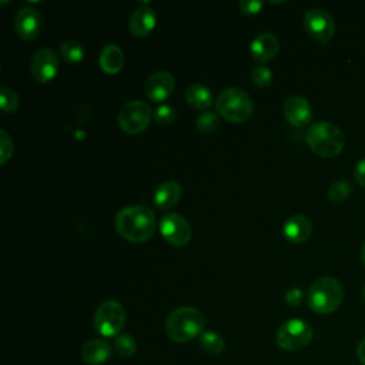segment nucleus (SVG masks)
Masks as SVG:
<instances>
[{"mask_svg":"<svg viewBox=\"0 0 365 365\" xmlns=\"http://www.w3.org/2000/svg\"><path fill=\"white\" fill-rule=\"evenodd\" d=\"M113 354L111 345L100 338L87 341L81 348V358L90 365H101L110 359Z\"/></svg>","mask_w":365,"mask_h":365,"instance_id":"a211bd4d","label":"nucleus"},{"mask_svg":"<svg viewBox=\"0 0 365 365\" xmlns=\"http://www.w3.org/2000/svg\"><path fill=\"white\" fill-rule=\"evenodd\" d=\"M215 106L217 113L231 123H244L254 111V103L250 94L235 87L222 90L217 97Z\"/></svg>","mask_w":365,"mask_h":365,"instance_id":"39448f33","label":"nucleus"},{"mask_svg":"<svg viewBox=\"0 0 365 365\" xmlns=\"http://www.w3.org/2000/svg\"><path fill=\"white\" fill-rule=\"evenodd\" d=\"M157 23L155 11L150 7H138L130 17L128 27L134 37H147L151 34Z\"/></svg>","mask_w":365,"mask_h":365,"instance_id":"f3484780","label":"nucleus"},{"mask_svg":"<svg viewBox=\"0 0 365 365\" xmlns=\"http://www.w3.org/2000/svg\"><path fill=\"white\" fill-rule=\"evenodd\" d=\"M114 349L121 358H130L137 351V342L130 334H120L114 338Z\"/></svg>","mask_w":365,"mask_h":365,"instance_id":"b1692460","label":"nucleus"},{"mask_svg":"<svg viewBox=\"0 0 365 365\" xmlns=\"http://www.w3.org/2000/svg\"><path fill=\"white\" fill-rule=\"evenodd\" d=\"M344 299V288L334 277H321L315 279L307 292L308 307L321 315L334 312Z\"/></svg>","mask_w":365,"mask_h":365,"instance_id":"20e7f679","label":"nucleus"},{"mask_svg":"<svg viewBox=\"0 0 365 365\" xmlns=\"http://www.w3.org/2000/svg\"><path fill=\"white\" fill-rule=\"evenodd\" d=\"M279 50L278 38L272 33H259L250 46V53L254 60L259 63H267L272 60Z\"/></svg>","mask_w":365,"mask_h":365,"instance_id":"dca6fc26","label":"nucleus"},{"mask_svg":"<svg viewBox=\"0 0 365 365\" xmlns=\"http://www.w3.org/2000/svg\"><path fill=\"white\" fill-rule=\"evenodd\" d=\"M93 322L101 336L115 338L125 325V309L118 301H104L96 309Z\"/></svg>","mask_w":365,"mask_h":365,"instance_id":"0eeeda50","label":"nucleus"},{"mask_svg":"<svg viewBox=\"0 0 365 365\" xmlns=\"http://www.w3.org/2000/svg\"><path fill=\"white\" fill-rule=\"evenodd\" d=\"M362 297H364V301H365V285H364V289H362Z\"/></svg>","mask_w":365,"mask_h":365,"instance_id":"c9c22d12","label":"nucleus"},{"mask_svg":"<svg viewBox=\"0 0 365 365\" xmlns=\"http://www.w3.org/2000/svg\"><path fill=\"white\" fill-rule=\"evenodd\" d=\"M205 318L192 307H178L171 311L165 319L164 329L170 339L187 342L204 332Z\"/></svg>","mask_w":365,"mask_h":365,"instance_id":"f03ea898","label":"nucleus"},{"mask_svg":"<svg viewBox=\"0 0 365 365\" xmlns=\"http://www.w3.org/2000/svg\"><path fill=\"white\" fill-rule=\"evenodd\" d=\"M175 118H177L175 110L168 104H163L157 107L154 111V120L160 125H170L175 121Z\"/></svg>","mask_w":365,"mask_h":365,"instance_id":"cd10ccee","label":"nucleus"},{"mask_svg":"<svg viewBox=\"0 0 365 365\" xmlns=\"http://www.w3.org/2000/svg\"><path fill=\"white\" fill-rule=\"evenodd\" d=\"M117 120L124 133L138 134L148 127L151 120V108L141 100H133L121 107Z\"/></svg>","mask_w":365,"mask_h":365,"instance_id":"6e6552de","label":"nucleus"},{"mask_svg":"<svg viewBox=\"0 0 365 365\" xmlns=\"http://www.w3.org/2000/svg\"><path fill=\"white\" fill-rule=\"evenodd\" d=\"M271 80H272V73L265 66H257L251 71V81L257 87H265V86H268L271 83Z\"/></svg>","mask_w":365,"mask_h":365,"instance_id":"c85d7f7f","label":"nucleus"},{"mask_svg":"<svg viewBox=\"0 0 365 365\" xmlns=\"http://www.w3.org/2000/svg\"><path fill=\"white\" fill-rule=\"evenodd\" d=\"M354 177H355V181L365 187V157L361 158L356 165H355V170H354Z\"/></svg>","mask_w":365,"mask_h":365,"instance_id":"473e14b6","label":"nucleus"},{"mask_svg":"<svg viewBox=\"0 0 365 365\" xmlns=\"http://www.w3.org/2000/svg\"><path fill=\"white\" fill-rule=\"evenodd\" d=\"M302 298H304V292L299 288H291L285 294V302L291 307H298L302 302Z\"/></svg>","mask_w":365,"mask_h":365,"instance_id":"2f4dec72","label":"nucleus"},{"mask_svg":"<svg viewBox=\"0 0 365 365\" xmlns=\"http://www.w3.org/2000/svg\"><path fill=\"white\" fill-rule=\"evenodd\" d=\"M282 234L292 244L305 242L312 234V222L307 215L295 214L284 222Z\"/></svg>","mask_w":365,"mask_h":365,"instance_id":"2eb2a0df","label":"nucleus"},{"mask_svg":"<svg viewBox=\"0 0 365 365\" xmlns=\"http://www.w3.org/2000/svg\"><path fill=\"white\" fill-rule=\"evenodd\" d=\"M302 24L307 34L319 43H328L335 34V21L324 9H309L304 14Z\"/></svg>","mask_w":365,"mask_h":365,"instance_id":"1a4fd4ad","label":"nucleus"},{"mask_svg":"<svg viewBox=\"0 0 365 365\" xmlns=\"http://www.w3.org/2000/svg\"><path fill=\"white\" fill-rule=\"evenodd\" d=\"M356 356L361 365H365V338H362L356 346Z\"/></svg>","mask_w":365,"mask_h":365,"instance_id":"72a5a7b5","label":"nucleus"},{"mask_svg":"<svg viewBox=\"0 0 365 365\" xmlns=\"http://www.w3.org/2000/svg\"><path fill=\"white\" fill-rule=\"evenodd\" d=\"M0 107H1L3 113H6V114H11L17 110L19 97L11 88H9V87L0 88Z\"/></svg>","mask_w":365,"mask_h":365,"instance_id":"bb28decb","label":"nucleus"},{"mask_svg":"<svg viewBox=\"0 0 365 365\" xmlns=\"http://www.w3.org/2000/svg\"><path fill=\"white\" fill-rule=\"evenodd\" d=\"M262 7H264V3L258 1V0H242L238 3V9L241 10V13L248 14V16L258 14Z\"/></svg>","mask_w":365,"mask_h":365,"instance_id":"7c9ffc66","label":"nucleus"},{"mask_svg":"<svg viewBox=\"0 0 365 365\" xmlns=\"http://www.w3.org/2000/svg\"><path fill=\"white\" fill-rule=\"evenodd\" d=\"M161 237L174 247H182L190 242L192 230L190 222L177 212H168L160 220Z\"/></svg>","mask_w":365,"mask_h":365,"instance_id":"9d476101","label":"nucleus"},{"mask_svg":"<svg viewBox=\"0 0 365 365\" xmlns=\"http://www.w3.org/2000/svg\"><path fill=\"white\" fill-rule=\"evenodd\" d=\"M284 117L294 127H304L311 123L312 110L309 103L301 96H292L284 103Z\"/></svg>","mask_w":365,"mask_h":365,"instance_id":"4468645a","label":"nucleus"},{"mask_svg":"<svg viewBox=\"0 0 365 365\" xmlns=\"http://www.w3.org/2000/svg\"><path fill=\"white\" fill-rule=\"evenodd\" d=\"M305 141L314 154L324 158L336 157L345 145L342 131L329 121L314 123L305 134Z\"/></svg>","mask_w":365,"mask_h":365,"instance_id":"7ed1b4c3","label":"nucleus"},{"mask_svg":"<svg viewBox=\"0 0 365 365\" xmlns=\"http://www.w3.org/2000/svg\"><path fill=\"white\" fill-rule=\"evenodd\" d=\"M114 227L124 240L130 242H145L153 237L157 220L151 208L145 205H130L117 212Z\"/></svg>","mask_w":365,"mask_h":365,"instance_id":"f257e3e1","label":"nucleus"},{"mask_svg":"<svg viewBox=\"0 0 365 365\" xmlns=\"http://www.w3.org/2000/svg\"><path fill=\"white\" fill-rule=\"evenodd\" d=\"M182 194V188L177 181L168 180V181H163L161 184L157 185L155 192H154V204L160 208V210H167L174 207Z\"/></svg>","mask_w":365,"mask_h":365,"instance_id":"6ab92c4d","label":"nucleus"},{"mask_svg":"<svg viewBox=\"0 0 365 365\" xmlns=\"http://www.w3.org/2000/svg\"><path fill=\"white\" fill-rule=\"evenodd\" d=\"M220 127V117L212 111H205L195 118V128L201 134H212Z\"/></svg>","mask_w":365,"mask_h":365,"instance_id":"393cba45","label":"nucleus"},{"mask_svg":"<svg viewBox=\"0 0 365 365\" xmlns=\"http://www.w3.org/2000/svg\"><path fill=\"white\" fill-rule=\"evenodd\" d=\"M185 101L190 107H192L195 110H204L212 104L214 97H212L211 90L207 86L194 83L185 91Z\"/></svg>","mask_w":365,"mask_h":365,"instance_id":"412c9836","label":"nucleus"},{"mask_svg":"<svg viewBox=\"0 0 365 365\" xmlns=\"http://www.w3.org/2000/svg\"><path fill=\"white\" fill-rule=\"evenodd\" d=\"M0 154H1V158H0V163L1 164H6L7 161H9V158L11 157V154H13V148H14V145H13V140H11V137L7 134V131H4V130H1L0 131Z\"/></svg>","mask_w":365,"mask_h":365,"instance_id":"c756f323","label":"nucleus"},{"mask_svg":"<svg viewBox=\"0 0 365 365\" xmlns=\"http://www.w3.org/2000/svg\"><path fill=\"white\" fill-rule=\"evenodd\" d=\"M200 346L202 351L211 355H218L225 349V341L222 336L214 331H204L200 335Z\"/></svg>","mask_w":365,"mask_h":365,"instance_id":"4be33fe9","label":"nucleus"},{"mask_svg":"<svg viewBox=\"0 0 365 365\" xmlns=\"http://www.w3.org/2000/svg\"><path fill=\"white\" fill-rule=\"evenodd\" d=\"M312 335V328L307 321L291 318L282 322L277 329L275 342L281 349L295 352L305 348L311 342Z\"/></svg>","mask_w":365,"mask_h":365,"instance_id":"423d86ee","label":"nucleus"},{"mask_svg":"<svg viewBox=\"0 0 365 365\" xmlns=\"http://www.w3.org/2000/svg\"><path fill=\"white\" fill-rule=\"evenodd\" d=\"M43 26L41 14L34 7H23L14 16V30L24 41L34 40Z\"/></svg>","mask_w":365,"mask_h":365,"instance_id":"f8f14e48","label":"nucleus"},{"mask_svg":"<svg viewBox=\"0 0 365 365\" xmlns=\"http://www.w3.org/2000/svg\"><path fill=\"white\" fill-rule=\"evenodd\" d=\"M100 67L107 74H117L124 66V53L117 44H107L98 57Z\"/></svg>","mask_w":365,"mask_h":365,"instance_id":"aec40b11","label":"nucleus"},{"mask_svg":"<svg viewBox=\"0 0 365 365\" xmlns=\"http://www.w3.org/2000/svg\"><path fill=\"white\" fill-rule=\"evenodd\" d=\"M361 258H362V262L365 265V241L362 242V248H361Z\"/></svg>","mask_w":365,"mask_h":365,"instance_id":"f704fd0d","label":"nucleus"},{"mask_svg":"<svg viewBox=\"0 0 365 365\" xmlns=\"http://www.w3.org/2000/svg\"><path fill=\"white\" fill-rule=\"evenodd\" d=\"M58 71V57L54 50L43 47L37 50L30 61V73L38 83L51 81Z\"/></svg>","mask_w":365,"mask_h":365,"instance_id":"9b49d317","label":"nucleus"},{"mask_svg":"<svg viewBox=\"0 0 365 365\" xmlns=\"http://www.w3.org/2000/svg\"><path fill=\"white\" fill-rule=\"evenodd\" d=\"M175 83L174 77L168 71H155L153 73L144 86L145 96L153 103H163L165 101L174 91Z\"/></svg>","mask_w":365,"mask_h":365,"instance_id":"ddd939ff","label":"nucleus"},{"mask_svg":"<svg viewBox=\"0 0 365 365\" xmlns=\"http://www.w3.org/2000/svg\"><path fill=\"white\" fill-rule=\"evenodd\" d=\"M60 54L68 63H80L84 58L86 50H84V46L78 41L66 40L60 46Z\"/></svg>","mask_w":365,"mask_h":365,"instance_id":"5701e85b","label":"nucleus"},{"mask_svg":"<svg viewBox=\"0 0 365 365\" xmlns=\"http://www.w3.org/2000/svg\"><path fill=\"white\" fill-rule=\"evenodd\" d=\"M351 192H352L351 182L345 181V180H339V181H335L329 185L328 198L332 202H342L351 195Z\"/></svg>","mask_w":365,"mask_h":365,"instance_id":"a878e982","label":"nucleus"}]
</instances>
